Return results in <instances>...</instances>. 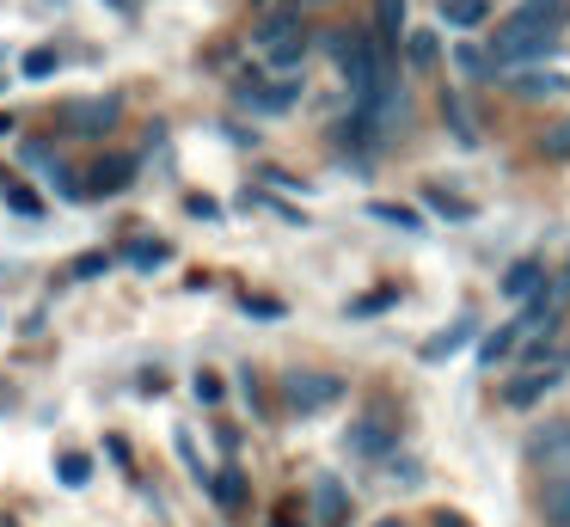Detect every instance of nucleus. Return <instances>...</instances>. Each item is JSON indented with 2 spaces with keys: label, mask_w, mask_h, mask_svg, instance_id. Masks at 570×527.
Masks as SVG:
<instances>
[{
  "label": "nucleus",
  "mask_w": 570,
  "mask_h": 527,
  "mask_svg": "<svg viewBox=\"0 0 570 527\" xmlns=\"http://www.w3.org/2000/svg\"><path fill=\"white\" fill-rule=\"evenodd\" d=\"M546 56H558V25H540L528 12H515L491 37V68H528V61H546Z\"/></svg>",
  "instance_id": "f257e3e1"
},
{
  "label": "nucleus",
  "mask_w": 570,
  "mask_h": 527,
  "mask_svg": "<svg viewBox=\"0 0 570 527\" xmlns=\"http://www.w3.org/2000/svg\"><path fill=\"white\" fill-rule=\"evenodd\" d=\"M117 123H124V98H117V92H87V98L56 105V129L75 135V141H105Z\"/></svg>",
  "instance_id": "f03ea898"
},
{
  "label": "nucleus",
  "mask_w": 570,
  "mask_h": 527,
  "mask_svg": "<svg viewBox=\"0 0 570 527\" xmlns=\"http://www.w3.org/2000/svg\"><path fill=\"white\" fill-rule=\"evenodd\" d=\"M252 43L264 49V61L271 68H295L301 56H307V19H301V7H283V12H264L258 31H252Z\"/></svg>",
  "instance_id": "7ed1b4c3"
},
{
  "label": "nucleus",
  "mask_w": 570,
  "mask_h": 527,
  "mask_svg": "<svg viewBox=\"0 0 570 527\" xmlns=\"http://www.w3.org/2000/svg\"><path fill=\"white\" fill-rule=\"evenodd\" d=\"M283 399H288L295 417H320V411H332V404L344 399V380L320 374V368H295V374L283 380Z\"/></svg>",
  "instance_id": "20e7f679"
},
{
  "label": "nucleus",
  "mask_w": 570,
  "mask_h": 527,
  "mask_svg": "<svg viewBox=\"0 0 570 527\" xmlns=\"http://www.w3.org/2000/svg\"><path fill=\"white\" fill-rule=\"evenodd\" d=\"M301 92H307L301 80H246L239 86V105L258 110V117H283V110H295Z\"/></svg>",
  "instance_id": "39448f33"
},
{
  "label": "nucleus",
  "mask_w": 570,
  "mask_h": 527,
  "mask_svg": "<svg viewBox=\"0 0 570 527\" xmlns=\"http://www.w3.org/2000/svg\"><path fill=\"white\" fill-rule=\"evenodd\" d=\"M528 460L540 466L546 478L570 472V423H546V429H533V441H528Z\"/></svg>",
  "instance_id": "423d86ee"
},
{
  "label": "nucleus",
  "mask_w": 570,
  "mask_h": 527,
  "mask_svg": "<svg viewBox=\"0 0 570 527\" xmlns=\"http://www.w3.org/2000/svg\"><path fill=\"white\" fill-rule=\"evenodd\" d=\"M136 172H141L136 154H105L99 166L87 172V196H124L129 184H136Z\"/></svg>",
  "instance_id": "0eeeda50"
},
{
  "label": "nucleus",
  "mask_w": 570,
  "mask_h": 527,
  "mask_svg": "<svg viewBox=\"0 0 570 527\" xmlns=\"http://www.w3.org/2000/svg\"><path fill=\"white\" fill-rule=\"evenodd\" d=\"M350 453H362V460H386V453H393V423H386L381 411H368V417H356V423H350Z\"/></svg>",
  "instance_id": "6e6552de"
},
{
  "label": "nucleus",
  "mask_w": 570,
  "mask_h": 527,
  "mask_svg": "<svg viewBox=\"0 0 570 527\" xmlns=\"http://www.w3.org/2000/svg\"><path fill=\"white\" fill-rule=\"evenodd\" d=\"M313 515H320L325 527H344V521H350V490L337 485L332 472H325V478H313Z\"/></svg>",
  "instance_id": "1a4fd4ad"
},
{
  "label": "nucleus",
  "mask_w": 570,
  "mask_h": 527,
  "mask_svg": "<svg viewBox=\"0 0 570 527\" xmlns=\"http://www.w3.org/2000/svg\"><path fill=\"white\" fill-rule=\"evenodd\" d=\"M552 387H558V368H533V374H515V380L503 387V404H515V411H528V404H540Z\"/></svg>",
  "instance_id": "9d476101"
},
{
  "label": "nucleus",
  "mask_w": 570,
  "mask_h": 527,
  "mask_svg": "<svg viewBox=\"0 0 570 527\" xmlns=\"http://www.w3.org/2000/svg\"><path fill=\"white\" fill-rule=\"evenodd\" d=\"M509 92H515V98H533V105H540V98L570 92V80H564V74H540V68H515V74H509Z\"/></svg>",
  "instance_id": "9b49d317"
},
{
  "label": "nucleus",
  "mask_w": 570,
  "mask_h": 527,
  "mask_svg": "<svg viewBox=\"0 0 570 527\" xmlns=\"http://www.w3.org/2000/svg\"><path fill=\"white\" fill-rule=\"evenodd\" d=\"M203 485H209V497L222 502L227 515H239V509H246V472H239V466H222V472H203Z\"/></svg>",
  "instance_id": "f8f14e48"
},
{
  "label": "nucleus",
  "mask_w": 570,
  "mask_h": 527,
  "mask_svg": "<svg viewBox=\"0 0 570 527\" xmlns=\"http://www.w3.org/2000/svg\"><path fill=\"white\" fill-rule=\"evenodd\" d=\"M540 289H546V270H540V257H521V264L503 276V294H509V301H533Z\"/></svg>",
  "instance_id": "ddd939ff"
},
{
  "label": "nucleus",
  "mask_w": 570,
  "mask_h": 527,
  "mask_svg": "<svg viewBox=\"0 0 570 527\" xmlns=\"http://www.w3.org/2000/svg\"><path fill=\"white\" fill-rule=\"evenodd\" d=\"M43 178H50V191L62 196V203H87V172H75L68 159H50V166H43Z\"/></svg>",
  "instance_id": "4468645a"
},
{
  "label": "nucleus",
  "mask_w": 570,
  "mask_h": 527,
  "mask_svg": "<svg viewBox=\"0 0 570 527\" xmlns=\"http://www.w3.org/2000/svg\"><path fill=\"white\" fill-rule=\"evenodd\" d=\"M472 331H479V319H472V313H460V319H454V325H448V331H442V338H435V343H430V350H423V362H442V355H454V350H460V343H466V338H472Z\"/></svg>",
  "instance_id": "2eb2a0df"
},
{
  "label": "nucleus",
  "mask_w": 570,
  "mask_h": 527,
  "mask_svg": "<svg viewBox=\"0 0 570 527\" xmlns=\"http://www.w3.org/2000/svg\"><path fill=\"white\" fill-rule=\"evenodd\" d=\"M56 478H62L68 490H80L92 478V453H80V448H62L56 453Z\"/></svg>",
  "instance_id": "dca6fc26"
},
{
  "label": "nucleus",
  "mask_w": 570,
  "mask_h": 527,
  "mask_svg": "<svg viewBox=\"0 0 570 527\" xmlns=\"http://www.w3.org/2000/svg\"><path fill=\"white\" fill-rule=\"evenodd\" d=\"M528 338V325H521V319H509L503 331H491V338H484V350H479V362H503L509 350H515V343Z\"/></svg>",
  "instance_id": "f3484780"
},
{
  "label": "nucleus",
  "mask_w": 570,
  "mask_h": 527,
  "mask_svg": "<svg viewBox=\"0 0 570 527\" xmlns=\"http://www.w3.org/2000/svg\"><path fill=\"white\" fill-rule=\"evenodd\" d=\"M484 12H491V0H442V19L454 25V31H472V25H484Z\"/></svg>",
  "instance_id": "a211bd4d"
},
{
  "label": "nucleus",
  "mask_w": 570,
  "mask_h": 527,
  "mask_svg": "<svg viewBox=\"0 0 570 527\" xmlns=\"http://www.w3.org/2000/svg\"><path fill=\"white\" fill-rule=\"evenodd\" d=\"M129 264H136V270H166V264H173V245H166V240H136V245H129Z\"/></svg>",
  "instance_id": "6ab92c4d"
},
{
  "label": "nucleus",
  "mask_w": 570,
  "mask_h": 527,
  "mask_svg": "<svg viewBox=\"0 0 570 527\" xmlns=\"http://www.w3.org/2000/svg\"><path fill=\"white\" fill-rule=\"evenodd\" d=\"M435 56H442L435 31H405V61H411V68H435Z\"/></svg>",
  "instance_id": "aec40b11"
},
{
  "label": "nucleus",
  "mask_w": 570,
  "mask_h": 527,
  "mask_svg": "<svg viewBox=\"0 0 570 527\" xmlns=\"http://www.w3.org/2000/svg\"><path fill=\"white\" fill-rule=\"evenodd\" d=\"M454 68L466 74V80H484V74H491V49H479V43H454Z\"/></svg>",
  "instance_id": "412c9836"
},
{
  "label": "nucleus",
  "mask_w": 570,
  "mask_h": 527,
  "mask_svg": "<svg viewBox=\"0 0 570 527\" xmlns=\"http://www.w3.org/2000/svg\"><path fill=\"white\" fill-rule=\"evenodd\" d=\"M540 154L546 159H570V117H558V123L540 129Z\"/></svg>",
  "instance_id": "4be33fe9"
},
{
  "label": "nucleus",
  "mask_w": 570,
  "mask_h": 527,
  "mask_svg": "<svg viewBox=\"0 0 570 527\" xmlns=\"http://www.w3.org/2000/svg\"><path fill=\"white\" fill-rule=\"evenodd\" d=\"M19 68H26V80H50V74L62 68V49H26Z\"/></svg>",
  "instance_id": "5701e85b"
},
{
  "label": "nucleus",
  "mask_w": 570,
  "mask_h": 527,
  "mask_svg": "<svg viewBox=\"0 0 570 527\" xmlns=\"http://www.w3.org/2000/svg\"><path fill=\"white\" fill-rule=\"evenodd\" d=\"M374 25H381V37L393 43V37L405 31V0H374Z\"/></svg>",
  "instance_id": "b1692460"
},
{
  "label": "nucleus",
  "mask_w": 570,
  "mask_h": 527,
  "mask_svg": "<svg viewBox=\"0 0 570 527\" xmlns=\"http://www.w3.org/2000/svg\"><path fill=\"white\" fill-rule=\"evenodd\" d=\"M423 203H430V208H435V215H442V221H466V215H472V203H460V196L435 191V184H430V191H423Z\"/></svg>",
  "instance_id": "393cba45"
},
{
  "label": "nucleus",
  "mask_w": 570,
  "mask_h": 527,
  "mask_svg": "<svg viewBox=\"0 0 570 527\" xmlns=\"http://www.w3.org/2000/svg\"><path fill=\"white\" fill-rule=\"evenodd\" d=\"M442 117H448V129H454V141H460V147H472V141H479V135H472V123H466V110H460V98H454V92L442 98Z\"/></svg>",
  "instance_id": "a878e982"
},
{
  "label": "nucleus",
  "mask_w": 570,
  "mask_h": 527,
  "mask_svg": "<svg viewBox=\"0 0 570 527\" xmlns=\"http://www.w3.org/2000/svg\"><path fill=\"white\" fill-rule=\"evenodd\" d=\"M0 196H7V208H19V215H43V203H38V196H31L19 178H7V184H0Z\"/></svg>",
  "instance_id": "bb28decb"
},
{
  "label": "nucleus",
  "mask_w": 570,
  "mask_h": 527,
  "mask_svg": "<svg viewBox=\"0 0 570 527\" xmlns=\"http://www.w3.org/2000/svg\"><path fill=\"white\" fill-rule=\"evenodd\" d=\"M521 12H528V19H540V25H564L570 0H521Z\"/></svg>",
  "instance_id": "cd10ccee"
},
{
  "label": "nucleus",
  "mask_w": 570,
  "mask_h": 527,
  "mask_svg": "<svg viewBox=\"0 0 570 527\" xmlns=\"http://www.w3.org/2000/svg\"><path fill=\"white\" fill-rule=\"evenodd\" d=\"M368 215H374V221H386V227H405V233H417V227H423V221L411 215V208H393V203H368Z\"/></svg>",
  "instance_id": "c85d7f7f"
},
{
  "label": "nucleus",
  "mask_w": 570,
  "mask_h": 527,
  "mask_svg": "<svg viewBox=\"0 0 570 527\" xmlns=\"http://www.w3.org/2000/svg\"><path fill=\"white\" fill-rule=\"evenodd\" d=\"M393 301H399V289H381V294H362V301H350V313L368 319V313H386Z\"/></svg>",
  "instance_id": "c756f323"
},
{
  "label": "nucleus",
  "mask_w": 570,
  "mask_h": 527,
  "mask_svg": "<svg viewBox=\"0 0 570 527\" xmlns=\"http://www.w3.org/2000/svg\"><path fill=\"white\" fill-rule=\"evenodd\" d=\"M190 392H197V404H222V374H209V368H197V380H190Z\"/></svg>",
  "instance_id": "7c9ffc66"
},
{
  "label": "nucleus",
  "mask_w": 570,
  "mask_h": 527,
  "mask_svg": "<svg viewBox=\"0 0 570 527\" xmlns=\"http://www.w3.org/2000/svg\"><path fill=\"white\" fill-rule=\"evenodd\" d=\"M105 270H111V257H105V252H87V257H75V276H80V282L105 276Z\"/></svg>",
  "instance_id": "2f4dec72"
},
{
  "label": "nucleus",
  "mask_w": 570,
  "mask_h": 527,
  "mask_svg": "<svg viewBox=\"0 0 570 527\" xmlns=\"http://www.w3.org/2000/svg\"><path fill=\"white\" fill-rule=\"evenodd\" d=\"M239 306H246L252 319H283V301H252V294H246V301H239Z\"/></svg>",
  "instance_id": "473e14b6"
},
{
  "label": "nucleus",
  "mask_w": 570,
  "mask_h": 527,
  "mask_svg": "<svg viewBox=\"0 0 570 527\" xmlns=\"http://www.w3.org/2000/svg\"><path fill=\"white\" fill-rule=\"evenodd\" d=\"M19 129V117H13V110H0V135H13Z\"/></svg>",
  "instance_id": "72a5a7b5"
},
{
  "label": "nucleus",
  "mask_w": 570,
  "mask_h": 527,
  "mask_svg": "<svg viewBox=\"0 0 570 527\" xmlns=\"http://www.w3.org/2000/svg\"><path fill=\"white\" fill-rule=\"evenodd\" d=\"M111 7H117V12H136V0H111Z\"/></svg>",
  "instance_id": "f704fd0d"
},
{
  "label": "nucleus",
  "mask_w": 570,
  "mask_h": 527,
  "mask_svg": "<svg viewBox=\"0 0 570 527\" xmlns=\"http://www.w3.org/2000/svg\"><path fill=\"white\" fill-rule=\"evenodd\" d=\"M442 527H466V521H460V515H442Z\"/></svg>",
  "instance_id": "c9c22d12"
},
{
  "label": "nucleus",
  "mask_w": 570,
  "mask_h": 527,
  "mask_svg": "<svg viewBox=\"0 0 570 527\" xmlns=\"http://www.w3.org/2000/svg\"><path fill=\"white\" fill-rule=\"evenodd\" d=\"M374 527H405V521H374Z\"/></svg>",
  "instance_id": "e433bc0d"
},
{
  "label": "nucleus",
  "mask_w": 570,
  "mask_h": 527,
  "mask_svg": "<svg viewBox=\"0 0 570 527\" xmlns=\"http://www.w3.org/2000/svg\"><path fill=\"white\" fill-rule=\"evenodd\" d=\"M307 7H325V0H307Z\"/></svg>",
  "instance_id": "4c0bfd02"
},
{
  "label": "nucleus",
  "mask_w": 570,
  "mask_h": 527,
  "mask_svg": "<svg viewBox=\"0 0 570 527\" xmlns=\"http://www.w3.org/2000/svg\"><path fill=\"white\" fill-rule=\"evenodd\" d=\"M276 527H295V521H276Z\"/></svg>",
  "instance_id": "58836bf2"
}]
</instances>
